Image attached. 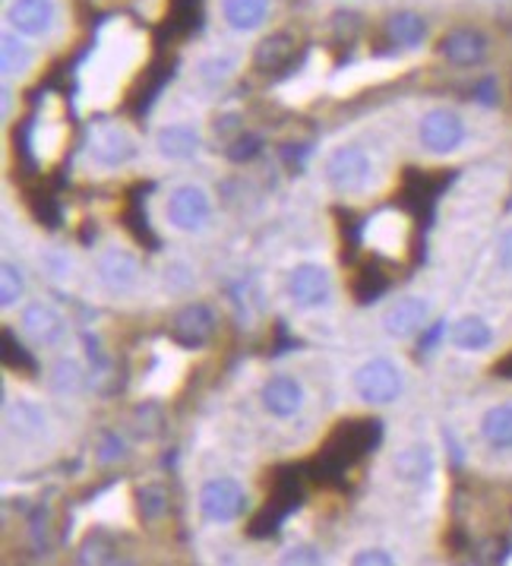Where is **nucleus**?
I'll return each mask as SVG.
<instances>
[{
	"instance_id": "2eb2a0df",
	"label": "nucleus",
	"mask_w": 512,
	"mask_h": 566,
	"mask_svg": "<svg viewBox=\"0 0 512 566\" xmlns=\"http://www.w3.org/2000/svg\"><path fill=\"white\" fill-rule=\"evenodd\" d=\"M215 332V314L206 304H187L181 314L175 317V335L187 349H200L206 345Z\"/></svg>"
},
{
	"instance_id": "5701e85b",
	"label": "nucleus",
	"mask_w": 512,
	"mask_h": 566,
	"mask_svg": "<svg viewBox=\"0 0 512 566\" xmlns=\"http://www.w3.org/2000/svg\"><path fill=\"white\" fill-rule=\"evenodd\" d=\"M291 55H295L291 35H270V38L260 42V48H257V55H253V63H257L260 70H278V67H285V63L291 60Z\"/></svg>"
},
{
	"instance_id": "393cba45",
	"label": "nucleus",
	"mask_w": 512,
	"mask_h": 566,
	"mask_svg": "<svg viewBox=\"0 0 512 566\" xmlns=\"http://www.w3.org/2000/svg\"><path fill=\"white\" fill-rule=\"evenodd\" d=\"M29 48L13 32H7L3 35V73L7 76H16V73H23L29 67Z\"/></svg>"
},
{
	"instance_id": "f03ea898",
	"label": "nucleus",
	"mask_w": 512,
	"mask_h": 566,
	"mask_svg": "<svg viewBox=\"0 0 512 566\" xmlns=\"http://www.w3.org/2000/svg\"><path fill=\"white\" fill-rule=\"evenodd\" d=\"M247 494L235 477H212L200 487V516L212 526H228L243 512Z\"/></svg>"
},
{
	"instance_id": "f3484780",
	"label": "nucleus",
	"mask_w": 512,
	"mask_h": 566,
	"mask_svg": "<svg viewBox=\"0 0 512 566\" xmlns=\"http://www.w3.org/2000/svg\"><path fill=\"white\" fill-rule=\"evenodd\" d=\"M433 465H437V459H433V449L427 447V444H415V447L398 449L395 459H392V472H395V477H398V481H408V484L433 475Z\"/></svg>"
},
{
	"instance_id": "423d86ee",
	"label": "nucleus",
	"mask_w": 512,
	"mask_h": 566,
	"mask_svg": "<svg viewBox=\"0 0 512 566\" xmlns=\"http://www.w3.org/2000/svg\"><path fill=\"white\" fill-rule=\"evenodd\" d=\"M288 298L301 310L326 307L332 298V279L320 263H298L288 272Z\"/></svg>"
},
{
	"instance_id": "aec40b11",
	"label": "nucleus",
	"mask_w": 512,
	"mask_h": 566,
	"mask_svg": "<svg viewBox=\"0 0 512 566\" xmlns=\"http://www.w3.org/2000/svg\"><path fill=\"white\" fill-rule=\"evenodd\" d=\"M225 23L238 32L260 30L270 16V0H225L222 3Z\"/></svg>"
},
{
	"instance_id": "cd10ccee",
	"label": "nucleus",
	"mask_w": 512,
	"mask_h": 566,
	"mask_svg": "<svg viewBox=\"0 0 512 566\" xmlns=\"http://www.w3.org/2000/svg\"><path fill=\"white\" fill-rule=\"evenodd\" d=\"M323 557H320V551L317 547H310V544H298V547H288L285 554H282V564H320Z\"/></svg>"
},
{
	"instance_id": "7ed1b4c3",
	"label": "nucleus",
	"mask_w": 512,
	"mask_h": 566,
	"mask_svg": "<svg viewBox=\"0 0 512 566\" xmlns=\"http://www.w3.org/2000/svg\"><path fill=\"white\" fill-rule=\"evenodd\" d=\"M136 140L118 127V123H92L90 127V155L95 165L102 168H123L127 162L136 158Z\"/></svg>"
},
{
	"instance_id": "9d476101",
	"label": "nucleus",
	"mask_w": 512,
	"mask_h": 566,
	"mask_svg": "<svg viewBox=\"0 0 512 566\" xmlns=\"http://www.w3.org/2000/svg\"><path fill=\"white\" fill-rule=\"evenodd\" d=\"M430 317V304L418 295H408V298H398L390 310L383 314V332L390 339H412L418 335Z\"/></svg>"
},
{
	"instance_id": "a211bd4d",
	"label": "nucleus",
	"mask_w": 512,
	"mask_h": 566,
	"mask_svg": "<svg viewBox=\"0 0 512 566\" xmlns=\"http://www.w3.org/2000/svg\"><path fill=\"white\" fill-rule=\"evenodd\" d=\"M450 342L462 352H487L493 345V329L484 317H459L450 329Z\"/></svg>"
},
{
	"instance_id": "4be33fe9",
	"label": "nucleus",
	"mask_w": 512,
	"mask_h": 566,
	"mask_svg": "<svg viewBox=\"0 0 512 566\" xmlns=\"http://www.w3.org/2000/svg\"><path fill=\"white\" fill-rule=\"evenodd\" d=\"M390 38L398 45V48H418L424 38H427V23H424V16L418 13H412V10H402V13H395L390 16Z\"/></svg>"
},
{
	"instance_id": "dca6fc26",
	"label": "nucleus",
	"mask_w": 512,
	"mask_h": 566,
	"mask_svg": "<svg viewBox=\"0 0 512 566\" xmlns=\"http://www.w3.org/2000/svg\"><path fill=\"white\" fill-rule=\"evenodd\" d=\"M440 55L455 67H478L487 58V38L478 30H452L440 42Z\"/></svg>"
},
{
	"instance_id": "0eeeda50",
	"label": "nucleus",
	"mask_w": 512,
	"mask_h": 566,
	"mask_svg": "<svg viewBox=\"0 0 512 566\" xmlns=\"http://www.w3.org/2000/svg\"><path fill=\"white\" fill-rule=\"evenodd\" d=\"M418 137H421L424 150L446 155V152H455L465 143V120L450 108H433L421 118Z\"/></svg>"
},
{
	"instance_id": "4468645a",
	"label": "nucleus",
	"mask_w": 512,
	"mask_h": 566,
	"mask_svg": "<svg viewBox=\"0 0 512 566\" xmlns=\"http://www.w3.org/2000/svg\"><path fill=\"white\" fill-rule=\"evenodd\" d=\"M200 146H203V140H200V130L193 123H168L155 133V150L171 162L193 158Z\"/></svg>"
},
{
	"instance_id": "6e6552de",
	"label": "nucleus",
	"mask_w": 512,
	"mask_h": 566,
	"mask_svg": "<svg viewBox=\"0 0 512 566\" xmlns=\"http://www.w3.org/2000/svg\"><path fill=\"white\" fill-rule=\"evenodd\" d=\"M98 279H102V285H105L108 292H115V295L133 292L136 282H140V260H136V253L127 250V247H118V244L108 247V250L98 257Z\"/></svg>"
},
{
	"instance_id": "f257e3e1",
	"label": "nucleus",
	"mask_w": 512,
	"mask_h": 566,
	"mask_svg": "<svg viewBox=\"0 0 512 566\" xmlns=\"http://www.w3.org/2000/svg\"><path fill=\"white\" fill-rule=\"evenodd\" d=\"M355 392L367 405H390L402 396V370L390 358L364 361L355 370Z\"/></svg>"
},
{
	"instance_id": "6ab92c4d",
	"label": "nucleus",
	"mask_w": 512,
	"mask_h": 566,
	"mask_svg": "<svg viewBox=\"0 0 512 566\" xmlns=\"http://www.w3.org/2000/svg\"><path fill=\"white\" fill-rule=\"evenodd\" d=\"M3 417H7V427L16 434V437H38L45 427H48V421H45V412L29 402V399H13V402H7V409H3Z\"/></svg>"
},
{
	"instance_id": "b1692460",
	"label": "nucleus",
	"mask_w": 512,
	"mask_h": 566,
	"mask_svg": "<svg viewBox=\"0 0 512 566\" xmlns=\"http://www.w3.org/2000/svg\"><path fill=\"white\" fill-rule=\"evenodd\" d=\"M51 387L61 396L80 392V387H83V367L73 358H61L55 364V370H51Z\"/></svg>"
},
{
	"instance_id": "39448f33",
	"label": "nucleus",
	"mask_w": 512,
	"mask_h": 566,
	"mask_svg": "<svg viewBox=\"0 0 512 566\" xmlns=\"http://www.w3.org/2000/svg\"><path fill=\"white\" fill-rule=\"evenodd\" d=\"M165 212H168V222H171L178 232H200V228H206V222H210L212 200L203 187H197V184H181V187L171 190Z\"/></svg>"
},
{
	"instance_id": "ddd939ff",
	"label": "nucleus",
	"mask_w": 512,
	"mask_h": 566,
	"mask_svg": "<svg viewBox=\"0 0 512 566\" xmlns=\"http://www.w3.org/2000/svg\"><path fill=\"white\" fill-rule=\"evenodd\" d=\"M260 402L272 417H295L303 405V387L288 377V374H278L270 377L263 389H260Z\"/></svg>"
},
{
	"instance_id": "a878e982",
	"label": "nucleus",
	"mask_w": 512,
	"mask_h": 566,
	"mask_svg": "<svg viewBox=\"0 0 512 566\" xmlns=\"http://www.w3.org/2000/svg\"><path fill=\"white\" fill-rule=\"evenodd\" d=\"M23 292H26V279H23L20 267L3 263V275H0V304H3V307L20 304V300H23Z\"/></svg>"
},
{
	"instance_id": "9b49d317",
	"label": "nucleus",
	"mask_w": 512,
	"mask_h": 566,
	"mask_svg": "<svg viewBox=\"0 0 512 566\" xmlns=\"http://www.w3.org/2000/svg\"><path fill=\"white\" fill-rule=\"evenodd\" d=\"M20 323L26 329V335H29L35 345H58L63 339V332H67V320H63L61 314L51 307V304H45V300H32L23 307V317H20Z\"/></svg>"
},
{
	"instance_id": "bb28decb",
	"label": "nucleus",
	"mask_w": 512,
	"mask_h": 566,
	"mask_svg": "<svg viewBox=\"0 0 512 566\" xmlns=\"http://www.w3.org/2000/svg\"><path fill=\"white\" fill-rule=\"evenodd\" d=\"M352 564L355 566H392L395 564V557H392L390 551H383V547H364V551H358V554L352 557Z\"/></svg>"
},
{
	"instance_id": "c85d7f7f",
	"label": "nucleus",
	"mask_w": 512,
	"mask_h": 566,
	"mask_svg": "<svg viewBox=\"0 0 512 566\" xmlns=\"http://www.w3.org/2000/svg\"><path fill=\"white\" fill-rule=\"evenodd\" d=\"M497 263H500V269L512 272V228L503 232L500 240H497Z\"/></svg>"
},
{
	"instance_id": "20e7f679",
	"label": "nucleus",
	"mask_w": 512,
	"mask_h": 566,
	"mask_svg": "<svg viewBox=\"0 0 512 566\" xmlns=\"http://www.w3.org/2000/svg\"><path fill=\"white\" fill-rule=\"evenodd\" d=\"M323 175L338 193H358L373 175V165H370V155L358 146H338L335 152H330Z\"/></svg>"
},
{
	"instance_id": "f8f14e48",
	"label": "nucleus",
	"mask_w": 512,
	"mask_h": 566,
	"mask_svg": "<svg viewBox=\"0 0 512 566\" xmlns=\"http://www.w3.org/2000/svg\"><path fill=\"white\" fill-rule=\"evenodd\" d=\"M10 30L38 38L55 26V0H13L7 10Z\"/></svg>"
},
{
	"instance_id": "412c9836",
	"label": "nucleus",
	"mask_w": 512,
	"mask_h": 566,
	"mask_svg": "<svg viewBox=\"0 0 512 566\" xmlns=\"http://www.w3.org/2000/svg\"><path fill=\"white\" fill-rule=\"evenodd\" d=\"M481 437L487 447L512 449V405H493L484 412Z\"/></svg>"
},
{
	"instance_id": "1a4fd4ad",
	"label": "nucleus",
	"mask_w": 512,
	"mask_h": 566,
	"mask_svg": "<svg viewBox=\"0 0 512 566\" xmlns=\"http://www.w3.org/2000/svg\"><path fill=\"white\" fill-rule=\"evenodd\" d=\"M364 240H367V247H373L383 257H398L405 250V244H408V222H405V215H398L392 209L373 215L367 222V228H364Z\"/></svg>"
}]
</instances>
